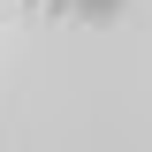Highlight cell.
Listing matches in <instances>:
<instances>
[{
    "label": "cell",
    "mask_w": 152,
    "mask_h": 152,
    "mask_svg": "<svg viewBox=\"0 0 152 152\" xmlns=\"http://www.w3.org/2000/svg\"><path fill=\"white\" fill-rule=\"evenodd\" d=\"M69 8H76V15H84V23H114V15H122V8H129V0H69Z\"/></svg>",
    "instance_id": "1"
}]
</instances>
